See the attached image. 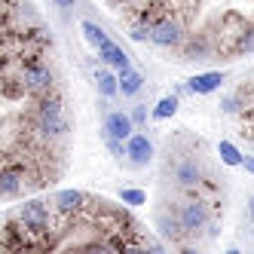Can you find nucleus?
I'll return each instance as SVG.
<instances>
[{
    "label": "nucleus",
    "mask_w": 254,
    "mask_h": 254,
    "mask_svg": "<svg viewBox=\"0 0 254 254\" xmlns=\"http://www.w3.org/2000/svg\"><path fill=\"white\" fill-rule=\"evenodd\" d=\"M9 64L19 67V89L25 95H43L49 89H56V74L43 62L40 52H22L19 59H9Z\"/></svg>",
    "instance_id": "obj_1"
},
{
    "label": "nucleus",
    "mask_w": 254,
    "mask_h": 254,
    "mask_svg": "<svg viewBox=\"0 0 254 254\" xmlns=\"http://www.w3.org/2000/svg\"><path fill=\"white\" fill-rule=\"evenodd\" d=\"M169 175L178 190H199L205 181V169L199 162V156L193 153H175V159L169 153Z\"/></svg>",
    "instance_id": "obj_2"
},
{
    "label": "nucleus",
    "mask_w": 254,
    "mask_h": 254,
    "mask_svg": "<svg viewBox=\"0 0 254 254\" xmlns=\"http://www.w3.org/2000/svg\"><path fill=\"white\" fill-rule=\"evenodd\" d=\"M187 40V19H184V12H166L162 19L153 22V37L150 43L153 46H162V49H172V46H181Z\"/></svg>",
    "instance_id": "obj_3"
},
{
    "label": "nucleus",
    "mask_w": 254,
    "mask_h": 254,
    "mask_svg": "<svg viewBox=\"0 0 254 254\" xmlns=\"http://www.w3.org/2000/svg\"><path fill=\"white\" fill-rule=\"evenodd\" d=\"M34 184H40V181H34V175L22 166V162H15V156H6L3 169H0V196L15 199L25 187H34Z\"/></svg>",
    "instance_id": "obj_4"
},
{
    "label": "nucleus",
    "mask_w": 254,
    "mask_h": 254,
    "mask_svg": "<svg viewBox=\"0 0 254 254\" xmlns=\"http://www.w3.org/2000/svg\"><path fill=\"white\" fill-rule=\"evenodd\" d=\"M178 217H181V227H184L187 236H199L211 224V205L199 196H190L178 205Z\"/></svg>",
    "instance_id": "obj_5"
},
{
    "label": "nucleus",
    "mask_w": 254,
    "mask_h": 254,
    "mask_svg": "<svg viewBox=\"0 0 254 254\" xmlns=\"http://www.w3.org/2000/svg\"><path fill=\"white\" fill-rule=\"evenodd\" d=\"M15 221L31 227L34 233H46L52 227V211H49L46 202H40V199H28V202H22L15 208Z\"/></svg>",
    "instance_id": "obj_6"
},
{
    "label": "nucleus",
    "mask_w": 254,
    "mask_h": 254,
    "mask_svg": "<svg viewBox=\"0 0 254 254\" xmlns=\"http://www.w3.org/2000/svg\"><path fill=\"white\" fill-rule=\"evenodd\" d=\"M153 156H156L153 141L144 135V132L135 129V135L126 141V159H129V166H132V169H147L150 162H153Z\"/></svg>",
    "instance_id": "obj_7"
},
{
    "label": "nucleus",
    "mask_w": 254,
    "mask_h": 254,
    "mask_svg": "<svg viewBox=\"0 0 254 254\" xmlns=\"http://www.w3.org/2000/svg\"><path fill=\"white\" fill-rule=\"evenodd\" d=\"M34 117V114H31ZM67 120H64V114H56V117H34V123H31V132L37 135V138H43V141H59V138H64L67 135Z\"/></svg>",
    "instance_id": "obj_8"
},
{
    "label": "nucleus",
    "mask_w": 254,
    "mask_h": 254,
    "mask_svg": "<svg viewBox=\"0 0 254 254\" xmlns=\"http://www.w3.org/2000/svg\"><path fill=\"white\" fill-rule=\"evenodd\" d=\"M135 120H132V114H123V111H111L104 117V126H101V132H107V135H114V138H120V141H129L132 135H135Z\"/></svg>",
    "instance_id": "obj_9"
},
{
    "label": "nucleus",
    "mask_w": 254,
    "mask_h": 254,
    "mask_svg": "<svg viewBox=\"0 0 254 254\" xmlns=\"http://www.w3.org/2000/svg\"><path fill=\"white\" fill-rule=\"evenodd\" d=\"M52 205H56V211L59 214H80V211H86V205H89V196L83 193V190H59L56 193V199H52Z\"/></svg>",
    "instance_id": "obj_10"
},
{
    "label": "nucleus",
    "mask_w": 254,
    "mask_h": 254,
    "mask_svg": "<svg viewBox=\"0 0 254 254\" xmlns=\"http://www.w3.org/2000/svg\"><path fill=\"white\" fill-rule=\"evenodd\" d=\"M156 233L162 236V239H169L172 245H181L187 239V233H184V227H181V217H178V211H159L156 214Z\"/></svg>",
    "instance_id": "obj_11"
},
{
    "label": "nucleus",
    "mask_w": 254,
    "mask_h": 254,
    "mask_svg": "<svg viewBox=\"0 0 254 254\" xmlns=\"http://www.w3.org/2000/svg\"><path fill=\"white\" fill-rule=\"evenodd\" d=\"M224 80H227V74H221V70H205V74L190 77L187 86H190L193 95H208V92H217L224 86Z\"/></svg>",
    "instance_id": "obj_12"
},
{
    "label": "nucleus",
    "mask_w": 254,
    "mask_h": 254,
    "mask_svg": "<svg viewBox=\"0 0 254 254\" xmlns=\"http://www.w3.org/2000/svg\"><path fill=\"white\" fill-rule=\"evenodd\" d=\"M31 114H34V117H56V114H64V101H62V95L56 92V89H49V92H43V95L34 98Z\"/></svg>",
    "instance_id": "obj_13"
},
{
    "label": "nucleus",
    "mask_w": 254,
    "mask_h": 254,
    "mask_svg": "<svg viewBox=\"0 0 254 254\" xmlns=\"http://www.w3.org/2000/svg\"><path fill=\"white\" fill-rule=\"evenodd\" d=\"M98 59H101V64L114 67V70H129V67H132V64H129V56H126L123 46H117L114 40L104 43V46L98 49Z\"/></svg>",
    "instance_id": "obj_14"
},
{
    "label": "nucleus",
    "mask_w": 254,
    "mask_h": 254,
    "mask_svg": "<svg viewBox=\"0 0 254 254\" xmlns=\"http://www.w3.org/2000/svg\"><path fill=\"white\" fill-rule=\"evenodd\" d=\"M95 89H98L101 98H114V95H120V70L114 74L111 67H98V70H95Z\"/></svg>",
    "instance_id": "obj_15"
},
{
    "label": "nucleus",
    "mask_w": 254,
    "mask_h": 254,
    "mask_svg": "<svg viewBox=\"0 0 254 254\" xmlns=\"http://www.w3.org/2000/svg\"><path fill=\"white\" fill-rule=\"evenodd\" d=\"M214 46H211V40L205 37V34H199V37H190V40H184V62H202L208 52H211Z\"/></svg>",
    "instance_id": "obj_16"
},
{
    "label": "nucleus",
    "mask_w": 254,
    "mask_h": 254,
    "mask_svg": "<svg viewBox=\"0 0 254 254\" xmlns=\"http://www.w3.org/2000/svg\"><path fill=\"white\" fill-rule=\"evenodd\" d=\"M147 86V80H144V74H138V70H120V95L123 98H135L141 89Z\"/></svg>",
    "instance_id": "obj_17"
},
{
    "label": "nucleus",
    "mask_w": 254,
    "mask_h": 254,
    "mask_svg": "<svg viewBox=\"0 0 254 254\" xmlns=\"http://www.w3.org/2000/svg\"><path fill=\"white\" fill-rule=\"evenodd\" d=\"M80 31H83V37H86V43H92L95 49H101L104 43H111V37H107V34H104V28H98L95 22H89V19H86V22L80 25Z\"/></svg>",
    "instance_id": "obj_18"
},
{
    "label": "nucleus",
    "mask_w": 254,
    "mask_h": 254,
    "mask_svg": "<svg viewBox=\"0 0 254 254\" xmlns=\"http://www.w3.org/2000/svg\"><path fill=\"white\" fill-rule=\"evenodd\" d=\"M217 153H221V162L224 166H242V156L245 153H239V147H236L233 141H217Z\"/></svg>",
    "instance_id": "obj_19"
},
{
    "label": "nucleus",
    "mask_w": 254,
    "mask_h": 254,
    "mask_svg": "<svg viewBox=\"0 0 254 254\" xmlns=\"http://www.w3.org/2000/svg\"><path fill=\"white\" fill-rule=\"evenodd\" d=\"M178 107H181L178 95H166V98H159V101H156V107H153V120H169V117H175V114H178Z\"/></svg>",
    "instance_id": "obj_20"
},
{
    "label": "nucleus",
    "mask_w": 254,
    "mask_h": 254,
    "mask_svg": "<svg viewBox=\"0 0 254 254\" xmlns=\"http://www.w3.org/2000/svg\"><path fill=\"white\" fill-rule=\"evenodd\" d=\"M120 202H123V205H132V208L147 205V193H144V190H135V187H123V190H120Z\"/></svg>",
    "instance_id": "obj_21"
},
{
    "label": "nucleus",
    "mask_w": 254,
    "mask_h": 254,
    "mask_svg": "<svg viewBox=\"0 0 254 254\" xmlns=\"http://www.w3.org/2000/svg\"><path fill=\"white\" fill-rule=\"evenodd\" d=\"M221 111H224V114H245V98H242V92L224 98V101H221Z\"/></svg>",
    "instance_id": "obj_22"
},
{
    "label": "nucleus",
    "mask_w": 254,
    "mask_h": 254,
    "mask_svg": "<svg viewBox=\"0 0 254 254\" xmlns=\"http://www.w3.org/2000/svg\"><path fill=\"white\" fill-rule=\"evenodd\" d=\"M147 117H153V111H147V104H135V107H132V120H135L138 129L147 123Z\"/></svg>",
    "instance_id": "obj_23"
},
{
    "label": "nucleus",
    "mask_w": 254,
    "mask_h": 254,
    "mask_svg": "<svg viewBox=\"0 0 254 254\" xmlns=\"http://www.w3.org/2000/svg\"><path fill=\"white\" fill-rule=\"evenodd\" d=\"M77 0H52V6H59V9H74Z\"/></svg>",
    "instance_id": "obj_24"
},
{
    "label": "nucleus",
    "mask_w": 254,
    "mask_h": 254,
    "mask_svg": "<svg viewBox=\"0 0 254 254\" xmlns=\"http://www.w3.org/2000/svg\"><path fill=\"white\" fill-rule=\"evenodd\" d=\"M242 169H245L248 175H254V156H242Z\"/></svg>",
    "instance_id": "obj_25"
},
{
    "label": "nucleus",
    "mask_w": 254,
    "mask_h": 254,
    "mask_svg": "<svg viewBox=\"0 0 254 254\" xmlns=\"http://www.w3.org/2000/svg\"><path fill=\"white\" fill-rule=\"evenodd\" d=\"M205 230H208V239H214V236H217V230H221V227H217V224H214V221H211V224H208V227H205Z\"/></svg>",
    "instance_id": "obj_26"
},
{
    "label": "nucleus",
    "mask_w": 254,
    "mask_h": 254,
    "mask_svg": "<svg viewBox=\"0 0 254 254\" xmlns=\"http://www.w3.org/2000/svg\"><path fill=\"white\" fill-rule=\"evenodd\" d=\"M248 214H251V221H254V196L248 199Z\"/></svg>",
    "instance_id": "obj_27"
}]
</instances>
